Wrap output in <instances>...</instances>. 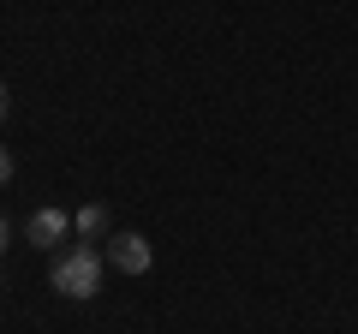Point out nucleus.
I'll use <instances>...</instances> for the list:
<instances>
[{"mask_svg": "<svg viewBox=\"0 0 358 334\" xmlns=\"http://www.w3.org/2000/svg\"><path fill=\"white\" fill-rule=\"evenodd\" d=\"M48 286L60 298H96L102 293V245H90V239H78V245H66V251H54V269H48Z\"/></svg>", "mask_w": 358, "mask_h": 334, "instance_id": "obj_1", "label": "nucleus"}, {"mask_svg": "<svg viewBox=\"0 0 358 334\" xmlns=\"http://www.w3.org/2000/svg\"><path fill=\"white\" fill-rule=\"evenodd\" d=\"M108 263H114L120 275H143L155 263V251H150L143 233H108Z\"/></svg>", "mask_w": 358, "mask_h": 334, "instance_id": "obj_2", "label": "nucleus"}, {"mask_svg": "<svg viewBox=\"0 0 358 334\" xmlns=\"http://www.w3.org/2000/svg\"><path fill=\"white\" fill-rule=\"evenodd\" d=\"M66 233H72V215H66V209H36V215L24 221V239L36 245V251H60Z\"/></svg>", "mask_w": 358, "mask_h": 334, "instance_id": "obj_3", "label": "nucleus"}, {"mask_svg": "<svg viewBox=\"0 0 358 334\" xmlns=\"http://www.w3.org/2000/svg\"><path fill=\"white\" fill-rule=\"evenodd\" d=\"M72 227L84 233L90 245H96V239H108V209H102V203H84V209L72 215Z\"/></svg>", "mask_w": 358, "mask_h": 334, "instance_id": "obj_4", "label": "nucleus"}, {"mask_svg": "<svg viewBox=\"0 0 358 334\" xmlns=\"http://www.w3.org/2000/svg\"><path fill=\"white\" fill-rule=\"evenodd\" d=\"M13 180V150H6V143H0V185Z\"/></svg>", "mask_w": 358, "mask_h": 334, "instance_id": "obj_5", "label": "nucleus"}, {"mask_svg": "<svg viewBox=\"0 0 358 334\" xmlns=\"http://www.w3.org/2000/svg\"><path fill=\"white\" fill-rule=\"evenodd\" d=\"M6 108H13V90H6V84H0V119H6Z\"/></svg>", "mask_w": 358, "mask_h": 334, "instance_id": "obj_6", "label": "nucleus"}, {"mask_svg": "<svg viewBox=\"0 0 358 334\" xmlns=\"http://www.w3.org/2000/svg\"><path fill=\"white\" fill-rule=\"evenodd\" d=\"M6 239H13V227H6V215H0V251H6Z\"/></svg>", "mask_w": 358, "mask_h": 334, "instance_id": "obj_7", "label": "nucleus"}]
</instances>
